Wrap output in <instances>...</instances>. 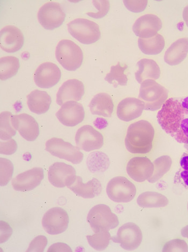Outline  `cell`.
<instances>
[{
    "label": "cell",
    "instance_id": "1",
    "mask_svg": "<svg viewBox=\"0 0 188 252\" xmlns=\"http://www.w3.org/2000/svg\"><path fill=\"white\" fill-rule=\"evenodd\" d=\"M157 118L164 132L178 142L188 145V96L168 99Z\"/></svg>",
    "mask_w": 188,
    "mask_h": 252
},
{
    "label": "cell",
    "instance_id": "2",
    "mask_svg": "<svg viewBox=\"0 0 188 252\" xmlns=\"http://www.w3.org/2000/svg\"><path fill=\"white\" fill-rule=\"evenodd\" d=\"M155 136V128L149 122L140 120L134 122L127 128L126 148L132 154H148L154 146Z\"/></svg>",
    "mask_w": 188,
    "mask_h": 252
},
{
    "label": "cell",
    "instance_id": "3",
    "mask_svg": "<svg viewBox=\"0 0 188 252\" xmlns=\"http://www.w3.org/2000/svg\"><path fill=\"white\" fill-rule=\"evenodd\" d=\"M168 93L162 85L154 80H146L141 84L139 98L145 105V109L157 111L167 100Z\"/></svg>",
    "mask_w": 188,
    "mask_h": 252
},
{
    "label": "cell",
    "instance_id": "4",
    "mask_svg": "<svg viewBox=\"0 0 188 252\" xmlns=\"http://www.w3.org/2000/svg\"><path fill=\"white\" fill-rule=\"evenodd\" d=\"M56 56L58 62L69 71L79 68L84 61V54L80 47L69 39H63L59 42Z\"/></svg>",
    "mask_w": 188,
    "mask_h": 252
},
{
    "label": "cell",
    "instance_id": "5",
    "mask_svg": "<svg viewBox=\"0 0 188 252\" xmlns=\"http://www.w3.org/2000/svg\"><path fill=\"white\" fill-rule=\"evenodd\" d=\"M87 221L93 231L96 233L102 230L114 229L119 225L118 217L105 204H98L90 211Z\"/></svg>",
    "mask_w": 188,
    "mask_h": 252
},
{
    "label": "cell",
    "instance_id": "6",
    "mask_svg": "<svg viewBox=\"0 0 188 252\" xmlns=\"http://www.w3.org/2000/svg\"><path fill=\"white\" fill-rule=\"evenodd\" d=\"M68 30L74 38L86 45L97 42L101 36L100 29L97 23L85 19H77L70 22Z\"/></svg>",
    "mask_w": 188,
    "mask_h": 252
},
{
    "label": "cell",
    "instance_id": "7",
    "mask_svg": "<svg viewBox=\"0 0 188 252\" xmlns=\"http://www.w3.org/2000/svg\"><path fill=\"white\" fill-rule=\"evenodd\" d=\"M107 193L110 200L117 203H128L136 196V186L122 176L111 179L107 187Z\"/></svg>",
    "mask_w": 188,
    "mask_h": 252
},
{
    "label": "cell",
    "instance_id": "8",
    "mask_svg": "<svg viewBox=\"0 0 188 252\" xmlns=\"http://www.w3.org/2000/svg\"><path fill=\"white\" fill-rule=\"evenodd\" d=\"M46 149L52 156L74 164H79L84 159V154L78 147L61 138H52L48 140L46 143Z\"/></svg>",
    "mask_w": 188,
    "mask_h": 252
},
{
    "label": "cell",
    "instance_id": "9",
    "mask_svg": "<svg viewBox=\"0 0 188 252\" xmlns=\"http://www.w3.org/2000/svg\"><path fill=\"white\" fill-rule=\"evenodd\" d=\"M66 19V14L61 4L50 2L41 7L38 13L40 24L47 30H54L61 27Z\"/></svg>",
    "mask_w": 188,
    "mask_h": 252
},
{
    "label": "cell",
    "instance_id": "10",
    "mask_svg": "<svg viewBox=\"0 0 188 252\" xmlns=\"http://www.w3.org/2000/svg\"><path fill=\"white\" fill-rule=\"evenodd\" d=\"M66 211L60 207L53 208L43 216L42 225L45 231L51 235H57L65 231L69 224Z\"/></svg>",
    "mask_w": 188,
    "mask_h": 252
},
{
    "label": "cell",
    "instance_id": "11",
    "mask_svg": "<svg viewBox=\"0 0 188 252\" xmlns=\"http://www.w3.org/2000/svg\"><path fill=\"white\" fill-rule=\"evenodd\" d=\"M112 240L120 244L123 249L132 251L138 249L142 244L143 233L137 224L127 222L119 228L117 236L112 237Z\"/></svg>",
    "mask_w": 188,
    "mask_h": 252
},
{
    "label": "cell",
    "instance_id": "12",
    "mask_svg": "<svg viewBox=\"0 0 188 252\" xmlns=\"http://www.w3.org/2000/svg\"><path fill=\"white\" fill-rule=\"evenodd\" d=\"M75 139L78 147L86 152L100 149L104 145L102 134L90 125L80 127L76 132Z\"/></svg>",
    "mask_w": 188,
    "mask_h": 252
},
{
    "label": "cell",
    "instance_id": "13",
    "mask_svg": "<svg viewBox=\"0 0 188 252\" xmlns=\"http://www.w3.org/2000/svg\"><path fill=\"white\" fill-rule=\"evenodd\" d=\"M154 164L149 158L145 157H135L129 160L126 166L128 175L138 183L149 180L154 175Z\"/></svg>",
    "mask_w": 188,
    "mask_h": 252
},
{
    "label": "cell",
    "instance_id": "14",
    "mask_svg": "<svg viewBox=\"0 0 188 252\" xmlns=\"http://www.w3.org/2000/svg\"><path fill=\"white\" fill-rule=\"evenodd\" d=\"M61 69L56 63L46 62L41 64L34 74V81L42 89H51L61 80Z\"/></svg>",
    "mask_w": 188,
    "mask_h": 252
},
{
    "label": "cell",
    "instance_id": "15",
    "mask_svg": "<svg viewBox=\"0 0 188 252\" xmlns=\"http://www.w3.org/2000/svg\"><path fill=\"white\" fill-rule=\"evenodd\" d=\"M76 177L75 169L65 163L56 162L49 169V180L57 188L68 187L73 184Z\"/></svg>",
    "mask_w": 188,
    "mask_h": 252
},
{
    "label": "cell",
    "instance_id": "16",
    "mask_svg": "<svg viewBox=\"0 0 188 252\" xmlns=\"http://www.w3.org/2000/svg\"><path fill=\"white\" fill-rule=\"evenodd\" d=\"M56 116L64 126L73 127L84 120L85 111L83 105L76 101L64 103L58 111Z\"/></svg>",
    "mask_w": 188,
    "mask_h": 252
},
{
    "label": "cell",
    "instance_id": "17",
    "mask_svg": "<svg viewBox=\"0 0 188 252\" xmlns=\"http://www.w3.org/2000/svg\"><path fill=\"white\" fill-rule=\"evenodd\" d=\"M162 27L161 19L154 14L141 16L134 23L133 31L140 38L148 39L154 37Z\"/></svg>",
    "mask_w": 188,
    "mask_h": 252
},
{
    "label": "cell",
    "instance_id": "18",
    "mask_svg": "<svg viewBox=\"0 0 188 252\" xmlns=\"http://www.w3.org/2000/svg\"><path fill=\"white\" fill-rule=\"evenodd\" d=\"M44 177L43 169L34 167L16 176L12 180L11 185L16 191H31L42 183Z\"/></svg>",
    "mask_w": 188,
    "mask_h": 252
},
{
    "label": "cell",
    "instance_id": "19",
    "mask_svg": "<svg viewBox=\"0 0 188 252\" xmlns=\"http://www.w3.org/2000/svg\"><path fill=\"white\" fill-rule=\"evenodd\" d=\"M11 123L16 130L28 141L32 142L38 138L39 127L32 116L27 114L14 115L11 117Z\"/></svg>",
    "mask_w": 188,
    "mask_h": 252
},
{
    "label": "cell",
    "instance_id": "20",
    "mask_svg": "<svg viewBox=\"0 0 188 252\" xmlns=\"http://www.w3.org/2000/svg\"><path fill=\"white\" fill-rule=\"evenodd\" d=\"M25 43V37L20 29L14 26L4 27L0 32V46L8 53L20 50Z\"/></svg>",
    "mask_w": 188,
    "mask_h": 252
},
{
    "label": "cell",
    "instance_id": "21",
    "mask_svg": "<svg viewBox=\"0 0 188 252\" xmlns=\"http://www.w3.org/2000/svg\"><path fill=\"white\" fill-rule=\"evenodd\" d=\"M85 87L82 81L70 79L63 84L57 94V102L62 105L72 100L79 101L85 95Z\"/></svg>",
    "mask_w": 188,
    "mask_h": 252
},
{
    "label": "cell",
    "instance_id": "22",
    "mask_svg": "<svg viewBox=\"0 0 188 252\" xmlns=\"http://www.w3.org/2000/svg\"><path fill=\"white\" fill-rule=\"evenodd\" d=\"M145 105L139 98L127 97L123 99L117 106V115L124 122H130L142 115Z\"/></svg>",
    "mask_w": 188,
    "mask_h": 252
},
{
    "label": "cell",
    "instance_id": "23",
    "mask_svg": "<svg viewBox=\"0 0 188 252\" xmlns=\"http://www.w3.org/2000/svg\"><path fill=\"white\" fill-rule=\"evenodd\" d=\"M76 195L85 198H93L101 194L102 185L96 178H93L86 184L79 176H76L73 184L68 187Z\"/></svg>",
    "mask_w": 188,
    "mask_h": 252
},
{
    "label": "cell",
    "instance_id": "24",
    "mask_svg": "<svg viewBox=\"0 0 188 252\" xmlns=\"http://www.w3.org/2000/svg\"><path fill=\"white\" fill-rule=\"evenodd\" d=\"M188 54V39L182 38L175 41L167 50L164 60L170 66L179 65Z\"/></svg>",
    "mask_w": 188,
    "mask_h": 252
},
{
    "label": "cell",
    "instance_id": "25",
    "mask_svg": "<svg viewBox=\"0 0 188 252\" xmlns=\"http://www.w3.org/2000/svg\"><path fill=\"white\" fill-rule=\"evenodd\" d=\"M90 108L93 115L110 117L114 110L113 98L108 94L99 93L92 99Z\"/></svg>",
    "mask_w": 188,
    "mask_h": 252
},
{
    "label": "cell",
    "instance_id": "26",
    "mask_svg": "<svg viewBox=\"0 0 188 252\" xmlns=\"http://www.w3.org/2000/svg\"><path fill=\"white\" fill-rule=\"evenodd\" d=\"M27 103L31 112L38 115L44 114L51 106L52 98L48 93L38 90L32 91L27 96Z\"/></svg>",
    "mask_w": 188,
    "mask_h": 252
},
{
    "label": "cell",
    "instance_id": "27",
    "mask_svg": "<svg viewBox=\"0 0 188 252\" xmlns=\"http://www.w3.org/2000/svg\"><path fill=\"white\" fill-rule=\"evenodd\" d=\"M139 67L135 73L136 80L139 84H142L146 80H157L159 79L161 71L159 66L154 60L150 59H143L137 63Z\"/></svg>",
    "mask_w": 188,
    "mask_h": 252
},
{
    "label": "cell",
    "instance_id": "28",
    "mask_svg": "<svg viewBox=\"0 0 188 252\" xmlns=\"http://www.w3.org/2000/svg\"><path fill=\"white\" fill-rule=\"evenodd\" d=\"M168 203V198L165 196L154 191L144 192L137 199L139 206L144 208L165 207Z\"/></svg>",
    "mask_w": 188,
    "mask_h": 252
},
{
    "label": "cell",
    "instance_id": "29",
    "mask_svg": "<svg viewBox=\"0 0 188 252\" xmlns=\"http://www.w3.org/2000/svg\"><path fill=\"white\" fill-rule=\"evenodd\" d=\"M138 46L145 55H156L160 54L165 46V40L160 34L148 39L139 38Z\"/></svg>",
    "mask_w": 188,
    "mask_h": 252
},
{
    "label": "cell",
    "instance_id": "30",
    "mask_svg": "<svg viewBox=\"0 0 188 252\" xmlns=\"http://www.w3.org/2000/svg\"><path fill=\"white\" fill-rule=\"evenodd\" d=\"M20 63L14 56L3 57L0 59V79L2 81L12 78L19 72Z\"/></svg>",
    "mask_w": 188,
    "mask_h": 252
},
{
    "label": "cell",
    "instance_id": "31",
    "mask_svg": "<svg viewBox=\"0 0 188 252\" xmlns=\"http://www.w3.org/2000/svg\"><path fill=\"white\" fill-rule=\"evenodd\" d=\"M128 66L125 63H118L116 65L111 66L110 72L107 74L105 80L115 87L118 86H126L128 78L126 72Z\"/></svg>",
    "mask_w": 188,
    "mask_h": 252
},
{
    "label": "cell",
    "instance_id": "32",
    "mask_svg": "<svg viewBox=\"0 0 188 252\" xmlns=\"http://www.w3.org/2000/svg\"><path fill=\"white\" fill-rule=\"evenodd\" d=\"M172 163V158L168 156H162L157 158L154 162V173L148 180L149 183L154 184L161 179L169 171Z\"/></svg>",
    "mask_w": 188,
    "mask_h": 252
},
{
    "label": "cell",
    "instance_id": "33",
    "mask_svg": "<svg viewBox=\"0 0 188 252\" xmlns=\"http://www.w3.org/2000/svg\"><path fill=\"white\" fill-rule=\"evenodd\" d=\"M12 116V114L9 111H4L0 115V137L1 140H9L16 133V130L11 123Z\"/></svg>",
    "mask_w": 188,
    "mask_h": 252
},
{
    "label": "cell",
    "instance_id": "34",
    "mask_svg": "<svg viewBox=\"0 0 188 252\" xmlns=\"http://www.w3.org/2000/svg\"><path fill=\"white\" fill-rule=\"evenodd\" d=\"M88 243L92 247L97 251H103L106 249L109 245L112 237L109 231L102 230L95 233L92 236H87Z\"/></svg>",
    "mask_w": 188,
    "mask_h": 252
},
{
    "label": "cell",
    "instance_id": "35",
    "mask_svg": "<svg viewBox=\"0 0 188 252\" xmlns=\"http://www.w3.org/2000/svg\"><path fill=\"white\" fill-rule=\"evenodd\" d=\"M174 183L188 189V147L187 152L181 158L180 168L175 174Z\"/></svg>",
    "mask_w": 188,
    "mask_h": 252
},
{
    "label": "cell",
    "instance_id": "36",
    "mask_svg": "<svg viewBox=\"0 0 188 252\" xmlns=\"http://www.w3.org/2000/svg\"><path fill=\"white\" fill-rule=\"evenodd\" d=\"M1 168V186L7 185L12 178L14 173V166L12 162L5 158L0 159Z\"/></svg>",
    "mask_w": 188,
    "mask_h": 252
},
{
    "label": "cell",
    "instance_id": "37",
    "mask_svg": "<svg viewBox=\"0 0 188 252\" xmlns=\"http://www.w3.org/2000/svg\"><path fill=\"white\" fill-rule=\"evenodd\" d=\"M93 3L98 11L96 13H87V14L94 19H101L106 16L110 8L108 1H93Z\"/></svg>",
    "mask_w": 188,
    "mask_h": 252
},
{
    "label": "cell",
    "instance_id": "38",
    "mask_svg": "<svg viewBox=\"0 0 188 252\" xmlns=\"http://www.w3.org/2000/svg\"><path fill=\"white\" fill-rule=\"evenodd\" d=\"M162 252H188V246L185 240L175 239L164 245Z\"/></svg>",
    "mask_w": 188,
    "mask_h": 252
},
{
    "label": "cell",
    "instance_id": "39",
    "mask_svg": "<svg viewBox=\"0 0 188 252\" xmlns=\"http://www.w3.org/2000/svg\"><path fill=\"white\" fill-rule=\"evenodd\" d=\"M47 244V238L43 236H39L32 240L27 252H44Z\"/></svg>",
    "mask_w": 188,
    "mask_h": 252
},
{
    "label": "cell",
    "instance_id": "40",
    "mask_svg": "<svg viewBox=\"0 0 188 252\" xmlns=\"http://www.w3.org/2000/svg\"><path fill=\"white\" fill-rule=\"evenodd\" d=\"M127 9L133 13H140L143 11L148 5V1H124Z\"/></svg>",
    "mask_w": 188,
    "mask_h": 252
},
{
    "label": "cell",
    "instance_id": "41",
    "mask_svg": "<svg viewBox=\"0 0 188 252\" xmlns=\"http://www.w3.org/2000/svg\"><path fill=\"white\" fill-rule=\"evenodd\" d=\"M17 149V144L15 140L11 139L6 142H1V154L5 155H11L15 153Z\"/></svg>",
    "mask_w": 188,
    "mask_h": 252
},
{
    "label": "cell",
    "instance_id": "42",
    "mask_svg": "<svg viewBox=\"0 0 188 252\" xmlns=\"http://www.w3.org/2000/svg\"><path fill=\"white\" fill-rule=\"evenodd\" d=\"M48 252H72L67 245L63 243H57L51 246Z\"/></svg>",
    "mask_w": 188,
    "mask_h": 252
},
{
    "label": "cell",
    "instance_id": "43",
    "mask_svg": "<svg viewBox=\"0 0 188 252\" xmlns=\"http://www.w3.org/2000/svg\"><path fill=\"white\" fill-rule=\"evenodd\" d=\"M3 225H2V223H1V225L3 226V227L1 226L2 229L3 230V232L1 233L2 234H3V236L1 237V241L3 240V241L1 242V243H3L6 241L7 240L9 239V238L10 237L11 233H12V230H11V228H10V227L8 224L6 223V222H5L3 221Z\"/></svg>",
    "mask_w": 188,
    "mask_h": 252
},
{
    "label": "cell",
    "instance_id": "44",
    "mask_svg": "<svg viewBox=\"0 0 188 252\" xmlns=\"http://www.w3.org/2000/svg\"><path fill=\"white\" fill-rule=\"evenodd\" d=\"M183 17L186 24L188 27V5L185 8L184 10Z\"/></svg>",
    "mask_w": 188,
    "mask_h": 252
},
{
    "label": "cell",
    "instance_id": "45",
    "mask_svg": "<svg viewBox=\"0 0 188 252\" xmlns=\"http://www.w3.org/2000/svg\"><path fill=\"white\" fill-rule=\"evenodd\" d=\"M181 234L184 237L188 239V225L182 228Z\"/></svg>",
    "mask_w": 188,
    "mask_h": 252
},
{
    "label": "cell",
    "instance_id": "46",
    "mask_svg": "<svg viewBox=\"0 0 188 252\" xmlns=\"http://www.w3.org/2000/svg\"></svg>",
    "mask_w": 188,
    "mask_h": 252
}]
</instances>
